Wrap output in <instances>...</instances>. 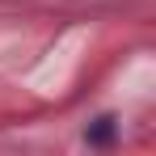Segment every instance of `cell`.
Instances as JSON below:
<instances>
[{
  "label": "cell",
  "mask_w": 156,
  "mask_h": 156,
  "mask_svg": "<svg viewBox=\"0 0 156 156\" xmlns=\"http://www.w3.org/2000/svg\"><path fill=\"white\" fill-rule=\"evenodd\" d=\"M114 139V118H97V127L89 131V144H110Z\"/></svg>",
  "instance_id": "6da1fadb"
}]
</instances>
